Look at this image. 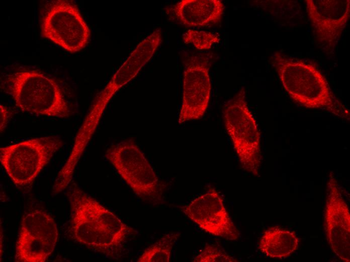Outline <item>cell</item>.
Listing matches in <instances>:
<instances>
[{
	"label": "cell",
	"mask_w": 350,
	"mask_h": 262,
	"mask_svg": "<svg viewBox=\"0 0 350 262\" xmlns=\"http://www.w3.org/2000/svg\"><path fill=\"white\" fill-rule=\"evenodd\" d=\"M67 196L73 238L111 258L120 257L124 243L137 231L74 183Z\"/></svg>",
	"instance_id": "cell-1"
},
{
	"label": "cell",
	"mask_w": 350,
	"mask_h": 262,
	"mask_svg": "<svg viewBox=\"0 0 350 262\" xmlns=\"http://www.w3.org/2000/svg\"><path fill=\"white\" fill-rule=\"evenodd\" d=\"M270 62L294 101L307 108L325 109L349 119L348 109L335 96L325 77L314 65L278 51L271 55Z\"/></svg>",
	"instance_id": "cell-2"
},
{
	"label": "cell",
	"mask_w": 350,
	"mask_h": 262,
	"mask_svg": "<svg viewBox=\"0 0 350 262\" xmlns=\"http://www.w3.org/2000/svg\"><path fill=\"white\" fill-rule=\"evenodd\" d=\"M5 90L24 112L66 118L70 109L63 91L54 79L36 71H22L9 75Z\"/></svg>",
	"instance_id": "cell-3"
},
{
	"label": "cell",
	"mask_w": 350,
	"mask_h": 262,
	"mask_svg": "<svg viewBox=\"0 0 350 262\" xmlns=\"http://www.w3.org/2000/svg\"><path fill=\"white\" fill-rule=\"evenodd\" d=\"M223 119L241 167L244 171L258 176L262 162L260 135L248 106L244 87L226 103Z\"/></svg>",
	"instance_id": "cell-4"
},
{
	"label": "cell",
	"mask_w": 350,
	"mask_h": 262,
	"mask_svg": "<svg viewBox=\"0 0 350 262\" xmlns=\"http://www.w3.org/2000/svg\"><path fill=\"white\" fill-rule=\"evenodd\" d=\"M62 145L57 136L32 138L1 147L0 161L16 186L28 187Z\"/></svg>",
	"instance_id": "cell-5"
},
{
	"label": "cell",
	"mask_w": 350,
	"mask_h": 262,
	"mask_svg": "<svg viewBox=\"0 0 350 262\" xmlns=\"http://www.w3.org/2000/svg\"><path fill=\"white\" fill-rule=\"evenodd\" d=\"M105 156L138 196L147 202L160 203L162 189L159 179L134 140L124 139L112 145Z\"/></svg>",
	"instance_id": "cell-6"
},
{
	"label": "cell",
	"mask_w": 350,
	"mask_h": 262,
	"mask_svg": "<svg viewBox=\"0 0 350 262\" xmlns=\"http://www.w3.org/2000/svg\"><path fill=\"white\" fill-rule=\"evenodd\" d=\"M153 56L150 49L138 44L94 99L91 108L78 130L70 158L79 161L95 133L103 113L115 93L132 80Z\"/></svg>",
	"instance_id": "cell-7"
},
{
	"label": "cell",
	"mask_w": 350,
	"mask_h": 262,
	"mask_svg": "<svg viewBox=\"0 0 350 262\" xmlns=\"http://www.w3.org/2000/svg\"><path fill=\"white\" fill-rule=\"evenodd\" d=\"M40 28L43 37L70 53L83 49L91 36L77 6L69 0L48 2L43 9Z\"/></svg>",
	"instance_id": "cell-8"
},
{
	"label": "cell",
	"mask_w": 350,
	"mask_h": 262,
	"mask_svg": "<svg viewBox=\"0 0 350 262\" xmlns=\"http://www.w3.org/2000/svg\"><path fill=\"white\" fill-rule=\"evenodd\" d=\"M58 238L57 225L48 213L40 209L25 213L16 241L15 261H46L53 253Z\"/></svg>",
	"instance_id": "cell-9"
},
{
	"label": "cell",
	"mask_w": 350,
	"mask_h": 262,
	"mask_svg": "<svg viewBox=\"0 0 350 262\" xmlns=\"http://www.w3.org/2000/svg\"><path fill=\"white\" fill-rule=\"evenodd\" d=\"M210 59L209 53H198L185 62L179 124L200 119L207 109L211 92Z\"/></svg>",
	"instance_id": "cell-10"
},
{
	"label": "cell",
	"mask_w": 350,
	"mask_h": 262,
	"mask_svg": "<svg viewBox=\"0 0 350 262\" xmlns=\"http://www.w3.org/2000/svg\"><path fill=\"white\" fill-rule=\"evenodd\" d=\"M191 221L205 232L229 241L238 239L239 232L232 221L223 200L214 188L180 207Z\"/></svg>",
	"instance_id": "cell-11"
},
{
	"label": "cell",
	"mask_w": 350,
	"mask_h": 262,
	"mask_svg": "<svg viewBox=\"0 0 350 262\" xmlns=\"http://www.w3.org/2000/svg\"><path fill=\"white\" fill-rule=\"evenodd\" d=\"M305 2L317 43L325 52H331L349 20V0H306Z\"/></svg>",
	"instance_id": "cell-12"
},
{
	"label": "cell",
	"mask_w": 350,
	"mask_h": 262,
	"mask_svg": "<svg viewBox=\"0 0 350 262\" xmlns=\"http://www.w3.org/2000/svg\"><path fill=\"white\" fill-rule=\"evenodd\" d=\"M327 189L324 218L327 240L339 259L349 262L350 214L332 172L329 174Z\"/></svg>",
	"instance_id": "cell-13"
},
{
	"label": "cell",
	"mask_w": 350,
	"mask_h": 262,
	"mask_svg": "<svg viewBox=\"0 0 350 262\" xmlns=\"http://www.w3.org/2000/svg\"><path fill=\"white\" fill-rule=\"evenodd\" d=\"M220 0H182L166 8V13L181 25L207 27L220 22L224 11Z\"/></svg>",
	"instance_id": "cell-14"
},
{
	"label": "cell",
	"mask_w": 350,
	"mask_h": 262,
	"mask_svg": "<svg viewBox=\"0 0 350 262\" xmlns=\"http://www.w3.org/2000/svg\"><path fill=\"white\" fill-rule=\"evenodd\" d=\"M299 242L294 231L272 226L264 231L258 241L257 249L267 257L283 258L296 250Z\"/></svg>",
	"instance_id": "cell-15"
},
{
	"label": "cell",
	"mask_w": 350,
	"mask_h": 262,
	"mask_svg": "<svg viewBox=\"0 0 350 262\" xmlns=\"http://www.w3.org/2000/svg\"><path fill=\"white\" fill-rule=\"evenodd\" d=\"M181 235L179 232H171L164 234L145 249L137 261L169 262L173 246Z\"/></svg>",
	"instance_id": "cell-16"
},
{
	"label": "cell",
	"mask_w": 350,
	"mask_h": 262,
	"mask_svg": "<svg viewBox=\"0 0 350 262\" xmlns=\"http://www.w3.org/2000/svg\"><path fill=\"white\" fill-rule=\"evenodd\" d=\"M183 40L185 44H191L200 50L210 49L220 42L218 34L202 30L190 29L183 34Z\"/></svg>",
	"instance_id": "cell-17"
},
{
	"label": "cell",
	"mask_w": 350,
	"mask_h": 262,
	"mask_svg": "<svg viewBox=\"0 0 350 262\" xmlns=\"http://www.w3.org/2000/svg\"><path fill=\"white\" fill-rule=\"evenodd\" d=\"M194 262H237L221 246L207 245L194 258Z\"/></svg>",
	"instance_id": "cell-18"
},
{
	"label": "cell",
	"mask_w": 350,
	"mask_h": 262,
	"mask_svg": "<svg viewBox=\"0 0 350 262\" xmlns=\"http://www.w3.org/2000/svg\"><path fill=\"white\" fill-rule=\"evenodd\" d=\"M1 108V132H2L6 127L11 116L9 110L4 105L0 104Z\"/></svg>",
	"instance_id": "cell-19"
}]
</instances>
